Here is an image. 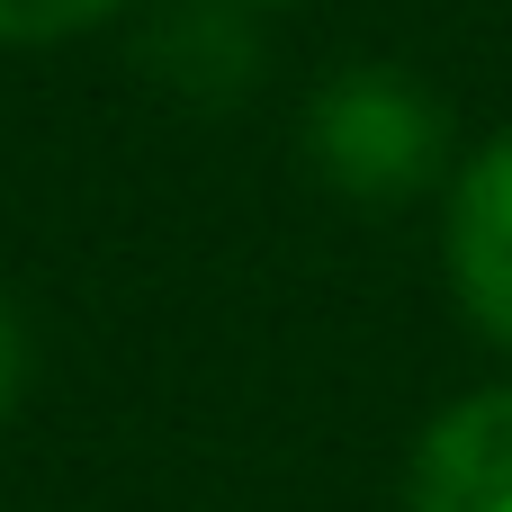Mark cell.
Masks as SVG:
<instances>
[{
  "mask_svg": "<svg viewBox=\"0 0 512 512\" xmlns=\"http://www.w3.org/2000/svg\"><path fill=\"white\" fill-rule=\"evenodd\" d=\"M450 279L459 306L512 342V135H495L450 189Z\"/></svg>",
  "mask_w": 512,
  "mask_h": 512,
  "instance_id": "3957f363",
  "label": "cell"
},
{
  "mask_svg": "<svg viewBox=\"0 0 512 512\" xmlns=\"http://www.w3.org/2000/svg\"><path fill=\"white\" fill-rule=\"evenodd\" d=\"M414 512H512V387L450 405L414 450Z\"/></svg>",
  "mask_w": 512,
  "mask_h": 512,
  "instance_id": "7a4b0ae2",
  "label": "cell"
},
{
  "mask_svg": "<svg viewBox=\"0 0 512 512\" xmlns=\"http://www.w3.org/2000/svg\"><path fill=\"white\" fill-rule=\"evenodd\" d=\"M18 387H27V333H18V315L0 306V414L18 405Z\"/></svg>",
  "mask_w": 512,
  "mask_h": 512,
  "instance_id": "5b68a950",
  "label": "cell"
},
{
  "mask_svg": "<svg viewBox=\"0 0 512 512\" xmlns=\"http://www.w3.org/2000/svg\"><path fill=\"white\" fill-rule=\"evenodd\" d=\"M117 0H0V45H54V36H81L99 27Z\"/></svg>",
  "mask_w": 512,
  "mask_h": 512,
  "instance_id": "277c9868",
  "label": "cell"
},
{
  "mask_svg": "<svg viewBox=\"0 0 512 512\" xmlns=\"http://www.w3.org/2000/svg\"><path fill=\"white\" fill-rule=\"evenodd\" d=\"M315 162L351 198H414L441 162V99L405 72H342L315 99Z\"/></svg>",
  "mask_w": 512,
  "mask_h": 512,
  "instance_id": "6da1fadb",
  "label": "cell"
}]
</instances>
